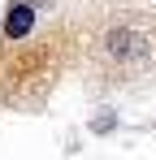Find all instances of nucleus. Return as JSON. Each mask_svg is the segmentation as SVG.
Instances as JSON below:
<instances>
[{"label": "nucleus", "mask_w": 156, "mask_h": 160, "mask_svg": "<svg viewBox=\"0 0 156 160\" xmlns=\"http://www.w3.org/2000/svg\"><path fill=\"white\" fill-rule=\"evenodd\" d=\"M30 26H35V9L30 4H13L9 18H4V35L9 39H22V35H30Z\"/></svg>", "instance_id": "nucleus-1"}, {"label": "nucleus", "mask_w": 156, "mask_h": 160, "mask_svg": "<svg viewBox=\"0 0 156 160\" xmlns=\"http://www.w3.org/2000/svg\"><path fill=\"white\" fill-rule=\"evenodd\" d=\"M108 48H113V52H139V35H126V30H122V35L108 39Z\"/></svg>", "instance_id": "nucleus-2"}]
</instances>
